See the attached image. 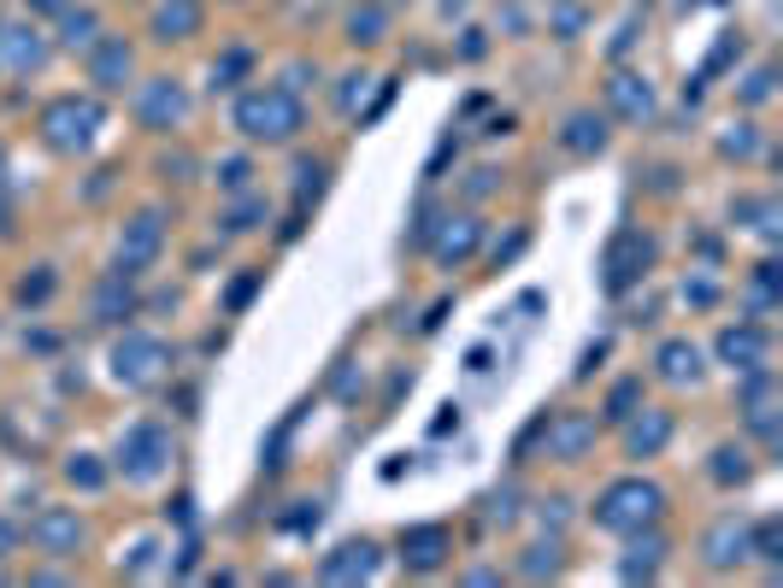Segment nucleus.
Returning <instances> with one entry per match:
<instances>
[{"instance_id": "f257e3e1", "label": "nucleus", "mask_w": 783, "mask_h": 588, "mask_svg": "<svg viewBox=\"0 0 783 588\" xmlns=\"http://www.w3.org/2000/svg\"><path fill=\"white\" fill-rule=\"evenodd\" d=\"M659 507H666V494H659L654 482L625 477L595 500V523H601V530H618V536H636V530H648V523L659 518Z\"/></svg>"}, {"instance_id": "f03ea898", "label": "nucleus", "mask_w": 783, "mask_h": 588, "mask_svg": "<svg viewBox=\"0 0 783 588\" xmlns=\"http://www.w3.org/2000/svg\"><path fill=\"white\" fill-rule=\"evenodd\" d=\"M236 130L254 141H288L301 130V100L295 89H254L236 100Z\"/></svg>"}, {"instance_id": "7ed1b4c3", "label": "nucleus", "mask_w": 783, "mask_h": 588, "mask_svg": "<svg viewBox=\"0 0 783 588\" xmlns=\"http://www.w3.org/2000/svg\"><path fill=\"white\" fill-rule=\"evenodd\" d=\"M95 130H100V100H89V95H59L48 112H41V136H48L53 147H66V154H77V147H89L95 141Z\"/></svg>"}, {"instance_id": "20e7f679", "label": "nucleus", "mask_w": 783, "mask_h": 588, "mask_svg": "<svg viewBox=\"0 0 783 588\" xmlns=\"http://www.w3.org/2000/svg\"><path fill=\"white\" fill-rule=\"evenodd\" d=\"M165 459H172V435H165L159 424H148V418L118 435V471H124V477L148 482V477H159Z\"/></svg>"}, {"instance_id": "39448f33", "label": "nucleus", "mask_w": 783, "mask_h": 588, "mask_svg": "<svg viewBox=\"0 0 783 588\" xmlns=\"http://www.w3.org/2000/svg\"><path fill=\"white\" fill-rule=\"evenodd\" d=\"M159 242H165V213H159V206H141V213L124 224V236H118V271H124V277L148 271L154 254H159Z\"/></svg>"}, {"instance_id": "423d86ee", "label": "nucleus", "mask_w": 783, "mask_h": 588, "mask_svg": "<svg viewBox=\"0 0 783 588\" xmlns=\"http://www.w3.org/2000/svg\"><path fill=\"white\" fill-rule=\"evenodd\" d=\"M159 365H165V342L159 335H141V330H130L124 342L112 347V376L124 389H141V383H154L159 376Z\"/></svg>"}, {"instance_id": "0eeeda50", "label": "nucleus", "mask_w": 783, "mask_h": 588, "mask_svg": "<svg viewBox=\"0 0 783 588\" xmlns=\"http://www.w3.org/2000/svg\"><path fill=\"white\" fill-rule=\"evenodd\" d=\"M654 259V242L648 236H636V229H625V236H613L607 247V288L613 294H625L636 277H643V265Z\"/></svg>"}, {"instance_id": "6e6552de", "label": "nucleus", "mask_w": 783, "mask_h": 588, "mask_svg": "<svg viewBox=\"0 0 783 588\" xmlns=\"http://www.w3.org/2000/svg\"><path fill=\"white\" fill-rule=\"evenodd\" d=\"M30 541L41 553H77V541H82V518L71 507H41L36 523H30Z\"/></svg>"}, {"instance_id": "1a4fd4ad", "label": "nucleus", "mask_w": 783, "mask_h": 588, "mask_svg": "<svg viewBox=\"0 0 783 588\" xmlns=\"http://www.w3.org/2000/svg\"><path fill=\"white\" fill-rule=\"evenodd\" d=\"M748 553H754V523H742V518L713 523V536H707V565L731 571V565H742Z\"/></svg>"}, {"instance_id": "9d476101", "label": "nucleus", "mask_w": 783, "mask_h": 588, "mask_svg": "<svg viewBox=\"0 0 783 588\" xmlns=\"http://www.w3.org/2000/svg\"><path fill=\"white\" fill-rule=\"evenodd\" d=\"M371 571H378V548H371V541H342V548L324 553V565H319L324 582H365Z\"/></svg>"}, {"instance_id": "9b49d317", "label": "nucleus", "mask_w": 783, "mask_h": 588, "mask_svg": "<svg viewBox=\"0 0 783 588\" xmlns=\"http://www.w3.org/2000/svg\"><path fill=\"white\" fill-rule=\"evenodd\" d=\"M183 112H189V95H183L172 77H154L148 89H141V118H148L154 130H172V124H183Z\"/></svg>"}, {"instance_id": "f8f14e48", "label": "nucleus", "mask_w": 783, "mask_h": 588, "mask_svg": "<svg viewBox=\"0 0 783 588\" xmlns=\"http://www.w3.org/2000/svg\"><path fill=\"white\" fill-rule=\"evenodd\" d=\"M401 559L412 565V571H437V565L448 559V530L442 523H412V530L401 536Z\"/></svg>"}, {"instance_id": "ddd939ff", "label": "nucleus", "mask_w": 783, "mask_h": 588, "mask_svg": "<svg viewBox=\"0 0 783 588\" xmlns=\"http://www.w3.org/2000/svg\"><path fill=\"white\" fill-rule=\"evenodd\" d=\"M672 441V412H630V430H625V453L630 459H654L659 448Z\"/></svg>"}, {"instance_id": "4468645a", "label": "nucleus", "mask_w": 783, "mask_h": 588, "mask_svg": "<svg viewBox=\"0 0 783 588\" xmlns=\"http://www.w3.org/2000/svg\"><path fill=\"white\" fill-rule=\"evenodd\" d=\"M607 100H613V112L618 118H630V124H643L654 112V89H648V77H630V71H618L607 82Z\"/></svg>"}, {"instance_id": "2eb2a0df", "label": "nucleus", "mask_w": 783, "mask_h": 588, "mask_svg": "<svg viewBox=\"0 0 783 588\" xmlns=\"http://www.w3.org/2000/svg\"><path fill=\"white\" fill-rule=\"evenodd\" d=\"M595 441V418L589 412H566V418H554L548 424V453L554 459H577Z\"/></svg>"}, {"instance_id": "dca6fc26", "label": "nucleus", "mask_w": 783, "mask_h": 588, "mask_svg": "<svg viewBox=\"0 0 783 588\" xmlns=\"http://www.w3.org/2000/svg\"><path fill=\"white\" fill-rule=\"evenodd\" d=\"M718 353H725L736 371H760V365H766V335H760L754 324L725 330V335H718Z\"/></svg>"}, {"instance_id": "f3484780", "label": "nucleus", "mask_w": 783, "mask_h": 588, "mask_svg": "<svg viewBox=\"0 0 783 588\" xmlns=\"http://www.w3.org/2000/svg\"><path fill=\"white\" fill-rule=\"evenodd\" d=\"M89 77L100 82V89H118V82L130 77V48H124L118 36L95 41V53H89Z\"/></svg>"}, {"instance_id": "a211bd4d", "label": "nucleus", "mask_w": 783, "mask_h": 588, "mask_svg": "<svg viewBox=\"0 0 783 588\" xmlns=\"http://www.w3.org/2000/svg\"><path fill=\"white\" fill-rule=\"evenodd\" d=\"M0 53H7V66H12V71H36L41 59H48L41 36L25 30V24H7V30H0Z\"/></svg>"}, {"instance_id": "6ab92c4d", "label": "nucleus", "mask_w": 783, "mask_h": 588, "mask_svg": "<svg viewBox=\"0 0 783 588\" xmlns=\"http://www.w3.org/2000/svg\"><path fill=\"white\" fill-rule=\"evenodd\" d=\"M654 365H659L666 383H695V376H701V353H695V342H666L654 353Z\"/></svg>"}, {"instance_id": "aec40b11", "label": "nucleus", "mask_w": 783, "mask_h": 588, "mask_svg": "<svg viewBox=\"0 0 783 588\" xmlns=\"http://www.w3.org/2000/svg\"><path fill=\"white\" fill-rule=\"evenodd\" d=\"M154 30H159L165 41L195 36V30H200V7H195V0H165V7L154 12Z\"/></svg>"}, {"instance_id": "412c9836", "label": "nucleus", "mask_w": 783, "mask_h": 588, "mask_svg": "<svg viewBox=\"0 0 783 588\" xmlns=\"http://www.w3.org/2000/svg\"><path fill=\"white\" fill-rule=\"evenodd\" d=\"M560 141L571 147V154H601V147H607V124L595 118V112H571L566 130H560Z\"/></svg>"}, {"instance_id": "4be33fe9", "label": "nucleus", "mask_w": 783, "mask_h": 588, "mask_svg": "<svg viewBox=\"0 0 783 588\" xmlns=\"http://www.w3.org/2000/svg\"><path fill=\"white\" fill-rule=\"evenodd\" d=\"M471 247H478V224H471V218H453L442 236H437V259H442V265H460Z\"/></svg>"}, {"instance_id": "5701e85b", "label": "nucleus", "mask_w": 783, "mask_h": 588, "mask_svg": "<svg viewBox=\"0 0 783 588\" xmlns=\"http://www.w3.org/2000/svg\"><path fill=\"white\" fill-rule=\"evenodd\" d=\"M124 312H130V277H107L95 288V318H124Z\"/></svg>"}, {"instance_id": "b1692460", "label": "nucleus", "mask_w": 783, "mask_h": 588, "mask_svg": "<svg viewBox=\"0 0 783 588\" xmlns=\"http://www.w3.org/2000/svg\"><path fill=\"white\" fill-rule=\"evenodd\" d=\"M659 553H666V541H659V536H643V530H636V548H630V559H625V577H630V582H636V577H654Z\"/></svg>"}, {"instance_id": "393cba45", "label": "nucleus", "mask_w": 783, "mask_h": 588, "mask_svg": "<svg viewBox=\"0 0 783 588\" xmlns=\"http://www.w3.org/2000/svg\"><path fill=\"white\" fill-rule=\"evenodd\" d=\"M348 36H354L360 48L383 41V12H378V7H354V12H348Z\"/></svg>"}, {"instance_id": "a878e982", "label": "nucleus", "mask_w": 783, "mask_h": 588, "mask_svg": "<svg viewBox=\"0 0 783 588\" xmlns=\"http://www.w3.org/2000/svg\"><path fill=\"white\" fill-rule=\"evenodd\" d=\"M66 48H95V12L89 7L82 12L66 7Z\"/></svg>"}, {"instance_id": "bb28decb", "label": "nucleus", "mask_w": 783, "mask_h": 588, "mask_svg": "<svg viewBox=\"0 0 783 588\" xmlns=\"http://www.w3.org/2000/svg\"><path fill=\"white\" fill-rule=\"evenodd\" d=\"M66 477L77 482V489H100V482H107V471H100L89 453H71V459H66Z\"/></svg>"}, {"instance_id": "cd10ccee", "label": "nucleus", "mask_w": 783, "mask_h": 588, "mask_svg": "<svg viewBox=\"0 0 783 588\" xmlns=\"http://www.w3.org/2000/svg\"><path fill=\"white\" fill-rule=\"evenodd\" d=\"M713 477H718V482H742V477H748V459H742V448H718V453H713Z\"/></svg>"}, {"instance_id": "c85d7f7f", "label": "nucleus", "mask_w": 783, "mask_h": 588, "mask_svg": "<svg viewBox=\"0 0 783 588\" xmlns=\"http://www.w3.org/2000/svg\"><path fill=\"white\" fill-rule=\"evenodd\" d=\"M554 565H560V548H554V541H536L530 559H525V577H548Z\"/></svg>"}, {"instance_id": "c756f323", "label": "nucleus", "mask_w": 783, "mask_h": 588, "mask_svg": "<svg viewBox=\"0 0 783 588\" xmlns=\"http://www.w3.org/2000/svg\"><path fill=\"white\" fill-rule=\"evenodd\" d=\"M636 394H643V383H618L607 394V418H630L636 412Z\"/></svg>"}, {"instance_id": "7c9ffc66", "label": "nucleus", "mask_w": 783, "mask_h": 588, "mask_svg": "<svg viewBox=\"0 0 783 588\" xmlns=\"http://www.w3.org/2000/svg\"><path fill=\"white\" fill-rule=\"evenodd\" d=\"M254 218H265V200H242L236 213L224 218V229H231V236H236V229H254Z\"/></svg>"}, {"instance_id": "2f4dec72", "label": "nucleus", "mask_w": 783, "mask_h": 588, "mask_svg": "<svg viewBox=\"0 0 783 588\" xmlns=\"http://www.w3.org/2000/svg\"><path fill=\"white\" fill-rule=\"evenodd\" d=\"M242 71H247V53H224L213 66V82H218V89H231V77H242Z\"/></svg>"}, {"instance_id": "473e14b6", "label": "nucleus", "mask_w": 783, "mask_h": 588, "mask_svg": "<svg viewBox=\"0 0 783 588\" xmlns=\"http://www.w3.org/2000/svg\"><path fill=\"white\" fill-rule=\"evenodd\" d=\"M154 553H159V541H136V548H130V559H124V571H148V565H154Z\"/></svg>"}, {"instance_id": "72a5a7b5", "label": "nucleus", "mask_w": 783, "mask_h": 588, "mask_svg": "<svg viewBox=\"0 0 783 588\" xmlns=\"http://www.w3.org/2000/svg\"><path fill=\"white\" fill-rule=\"evenodd\" d=\"M295 177H301L295 188H301V200H306V195H319V188H324V165H301Z\"/></svg>"}, {"instance_id": "f704fd0d", "label": "nucleus", "mask_w": 783, "mask_h": 588, "mask_svg": "<svg viewBox=\"0 0 783 588\" xmlns=\"http://www.w3.org/2000/svg\"><path fill=\"white\" fill-rule=\"evenodd\" d=\"M766 95H772V71H754L742 82V100H766Z\"/></svg>"}, {"instance_id": "c9c22d12", "label": "nucleus", "mask_w": 783, "mask_h": 588, "mask_svg": "<svg viewBox=\"0 0 783 588\" xmlns=\"http://www.w3.org/2000/svg\"><path fill=\"white\" fill-rule=\"evenodd\" d=\"M224 188H242L247 183V159H224V177H218Z\"/></svg>"}, {"instance_id": "e433bc0d", "label": "nucleus", "mask_w": 783, "mask_h": 588, "mask_svg": "<svg viewBox=\"0 0 783 588\" xmlns=\"http://www.w3.org/2000/svg\"><path fill=\"white\" fill-rule=\"evenodd\" d=\"M725 154H754V136H748V124H742L736 136H725Z\"/></svg>"}, {"instance_id": "4c0bfd02", "label": "nucleus", "mask_w": 783, "mask_h": 588, "mask_svg": "<svg viewBox=\"0 0 783 588\" xmlns=\"http://www.w3.org/2000/svg\"><path fill=\"white\" fill-rule=\"evenodd\" d=\"M12 548H18V523L0 512V553H12Z\"/></svg>"}, {"instance_id": "58836bf2", "label": "nucleus", "mask_w": 783, "mask_h": 588, "mask_svg": "<svg viewBox=\"0 0 783 588\" xmlns=\"http://www.w3.org/2000/svg\"><path fill=\"white\" fill-rule=\"evenodd\" d=\"M254 283H260V277H236V288H231V306H247V301H254Z\"/></svg>"}, {"instance_id": "ea45409f", "label": "nucleus", "mask_w": 783, "mask_h": 588, "mask_svg": "<svg viewBox=\"0 0 783 588\" xmlns=\"http://www.w3.org/2000/svg\"><path fill=\"white\" fill-rule=\"evenodd\" d=\"M48 288H53V277H48V271H41V277H30V283H25V301H41V294H48Z\"/></svg>"}, {"instance_id": "a19ab883", "label": "nucleus", "mask_w": 783, "mask_h": 588, "mask_svg": "<svg viewBox=\"0 0 783 588\" xmlns=\"http://www.w3.org/2000/svg\"><path fill=\"white\" fill-rule=\"evenodd\" d=\"M25 7H30V12H66L71 0H25Z\"/></svg>"}, {"instance_id": "79ce46f5", "label": "nucleus", "mask_w": 783, "mask_h": 588, "mask_svg": "<svg viewBox=\"0 0 783 588\" xmlns=\"http://www.w3.org/2000/svg\"><path fill=\"white\" fill-rule=\"evenodd\" d=\"M0 229H12V206H7V195H0Z\"/></svg>"}, {"instance_id": "37998d69", "label": "nucleus", "mask_w": 783, "mask_h": 588, "mask_svg": "<svg viewBox=\"0 0 783 588\" xmlns=\"http://www.w3.org/2000/svg\"><path fill=\"white\" fill-rule=\"evenodd\" d=\"M0 177H7V154H0Z\"/></svg>"}]
</instances>
